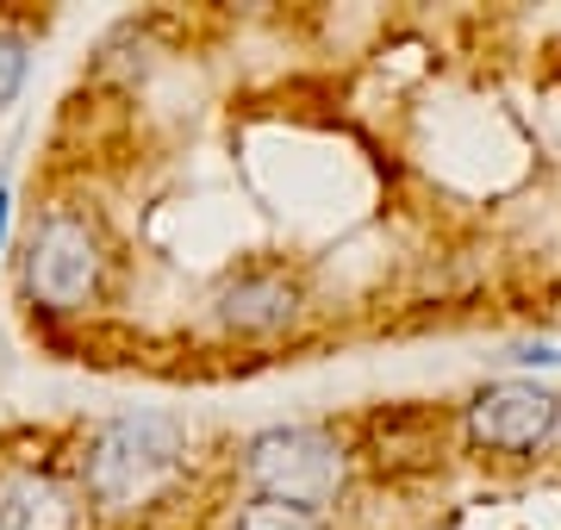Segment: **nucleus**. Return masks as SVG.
<instances>
[{
  "label": "nucleus",
  "instance_id": "1",
  "mask_svg": "<svg viewBox=\"0 0 561 530\" xmlns=\"http://www.w3.org/2000/svg\"><path fill=\"white\" fill-rule=\"evenodd\" d=\"M194 469V430L169 412H119L88 430L76 456V487L101 518H144Z\"/></svg>",
  "mask_w": 561,
  "mask_h": 530
},
{
  "label": "nucleus",
  "instance_id": "2",
  "mask_svg": "<svg viewBox=\"0 0 561 530\" xmlns=\"http://www.w3.org/2000/svg\"><path fill=\"white\" fill-rule=\"evenodd\" d=\"M113 281H119V244H113L101 212L50 206L32 224L20 256V293L32 312H50V319L94 312L113 293Z\"/></svg>",
  "mask_w": 561,
  "mask_h": 530
},
{
  "label": "nucleus",
  "instance_id": "3",
  "mask_svg": "<svg viewBox=\"0 0 561 530\" xmlns=\"http://www.w3.org/2000/svg\"><path fill=\"white\" fill-rule=\"evenodd\" d=\"M238 481L250 487V499H275V506L324 518L350 493V443L331 425H268L243 437Z\"/></svg>",
  "mask_w": 561,
  "mask_h": 530
},
{
  "label": "nucleus",
  "instance_id": "4",
  "mask_svg": "<svg viewBox=\"0 0 561 530\" xmlns=\"http://www.w3.org/2000/svg\"><path fill=\"white\" fill-rule=\"evenodd\" d=\"M461 437L500 462H537L549 443H561V393L518 375L486 381L461 406Z\"/></svg>",
  "mask_w": 561,
  "mask_h": 530
},
{
  "label": "nucleus",
  "instance_id": "5",
  "mask_svg": "<svg viewBox=\"0 0 561 530\" xmlns=\"http://www.w3.org/2000/svg\"><path fill=\"white\" fill-rule=\"evenodd\" d=\"M306 312V287L275 263H250L238 268L231 281L213 293V319L225 331H238V337H280V331H294Z\"/></svg>",
  "mask_w": 561,
  "mask_h": 530
},
{
  "label": "nucleus",
  "instance_id": "6",
  "mask_svg": "<svg viewBox=\"0 0 561 530\" xmlns=\"http://www.w3.org/2000/svg\"><path fill=\"white\" fill-rule=\"evenodd\" d=\"M88 499L76 474L50 462H7L0 469V530H81Z\"/></svg>",
  "mask_w": 561,
  "mask_h": 530
},
{
  "label": "nucleus",
  "instance_id": "7",
  "mask_svg": "<svg viewBox=\"0 0 561 530\" xmlns=\"http://www.w3.org/2000/svg\"><path fill=\"white\" fill-rule=\"evenodd\" d=\"M225 530H324V518L300 506H275V499H243V506H231Z\"/></svg>",
  "mask_w": 561,
  "mask_h": 530
},
{
  "label": "nucleus",
  "instance_id": "8",
  "mask_svg": "<svg viewBox=\"0 0 561 530\" xmlns=\"http://www.w3.org/2000/svg\"><path fill=\"white\" fill-rule=\"evenodd\" d=\"M25 69H32V38H25L13 20H0V113L20 101Z\"/></svg>",
  "mask_w": 561,
  "mask_h": 530
},
{
  "label": "nucleus",
  "instance_id": "9",
  "mask_svg": "<svg viewBox=\"0 0 561 530\" xmlns=\"http://www.w3.org/2000/svg\"><path fill=\"white\" fill-rule=\"evenodd\" d=\"M518 362H530V368H561V344H524Z\"/></svg>",
  "mask_w": 561,
  "mask_h": 530
},
{
  "label": "nucleus",
  "instance_id": "10",
  "mask_svg": "<svg viewBox=\"0 0 561 530\" xmlns=\"http://www.w3.org/2000/svg\"><path fill=\"white\" fill-rule=\"evenodd\" d=\"M7 206H13V194L0 187V244H7Z\"/></svg>",
  "mask_w": 561,
  "mask_h": 530
}]
</instances>
